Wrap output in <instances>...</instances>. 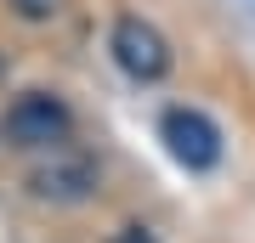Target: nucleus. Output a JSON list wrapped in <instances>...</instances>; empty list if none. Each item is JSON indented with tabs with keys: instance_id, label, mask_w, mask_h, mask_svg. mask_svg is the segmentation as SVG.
Returning <instances> with one entry per match:
<instances>
[{
	"instance_id": "obj_2",
	"label": "nucleus",
	"mask_w": 255,
	"mask_h": 243,
	"mask_svg": "<svg viewBox=\"0 0 255 243\" xmlns=\"http://www.w3.org/2000/svg\"><path fill=\"white\" fill-rule=\"evenodd\" d=\"M159 136H164V147H170V159L187 164V170H216L221 164V130L210 125L199 108H170L159 119Z\"/></svg>"
},
{
	"instance_id": "obj_1",
	"label": "nucleus",
	"mask_w": 255,
	"mask_h": 243,
	"mask_svg": "<svg viewBox=\"0 0 255 243\" xmlns=\"http://www.w3.org/2000/svg\"><path fill=\"white\" fill-rule=\"evenodd\" d=\"M108 51H114V63L125 68L130 80H142V85H153V80L170 74V40H164L153 23H142V17H119L114 34H108Z\"/></svg>"
},
{
	"instance_id": "obj_6",
	"label": "nucleus",
	"mask_w": 255,
	"mask_h": 243,
	"mask_svg": "<svg viewBox=\"0 0 255 243\" xmlns=\"http://www.w3.org/2000/svg\"><path fill=\"white\" fill-rule=\"evenodd\" d=\"M108 243H159V238L147 232V226H119V232H114Z\"/></svg>"
},
{
	"instance_id": "obj_5",
	"label": "nucleus",
	"mask_w": 255,
	"mask_h": 243,
	"mask_svg": "<svg viewBox=\"0 0 255 243\" xmlns=\"http://www.w3.org/2000/svg\"><path fill=\"white\" fill-rule=\"evenodd\" d=\"M11 11H17V17H28V23H40V17H51L57 6H63V0H6Z\"/></svg>"
},
{
	"instance_id": "obj_4",
	"label": "nucleus",
	"mask_w": 255,
	"mask_h": 243,
	"mask_svg": "<svg viewBox=\"0 0 255 243\" xmlns=\"http://www.w3.org/2000/svg\"><path fill=\"white\" fill-rule=\"evenodd\" d=\"M91 187H97V170L85 159H63V164H51V170L34 175V192H40V198H57V204L91 198Z\"/></svg>"
},
{
	"instance_id": "obj_3",
	"label": "nucleus",
	"mask_w": 255,
	"mask_h": 243,
	"mask_svg": "<svg viewBox=\"0 0 255 243\" xmlns=\"http://www.w3.org/2000/svg\"><path fill=\"white\" fill-rule=\"evenodd\" d=\"M6 136L17 147H51V142H63L68 136V108L57 96H17L11 102V113H6Z\"/></svg>"
}]
</instances>
